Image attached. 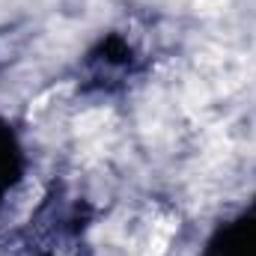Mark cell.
<instances>
[{
    "mask_svg": "<svg viewBox=\"0 0 256 256\" xmlns=\"http://www.w3.org/2000/svg\"><path fill=\"white\" fill-rule=\"evenodd\" d=\"M104 120H108L104 110H92V114H86V116L78 122V131H80V134H92V131L104 128Z\"/></svg>",
    "mask_w": 256,
    "mask_h": 256,
    "instance_id": "obj_1",
    "label": "cell"
},
{
    "mask_svg": "<svg viewBox=\"0 0 256 256\" xmlns=\"http://www.w3.org/2000/svg\"><path fill=\"white\" fill-rule=\"evenodd\" d=\"M226 6V0H196V12L208 15V12H220Z\"/></svg>",
    "mask_w": 256,
    "mask_h": 256,
    "instance_id": "obj_2",
    "label": "cell"
}]
</instances>
